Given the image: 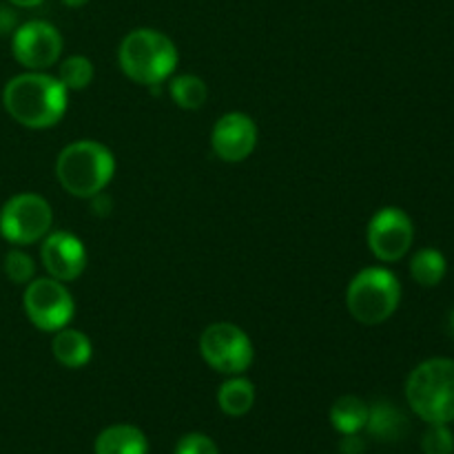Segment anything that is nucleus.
I'll return each mask as SVG.
<instances>
[{"label": "nucleus", "instance_id": "14", "mask_svg": "<svg viewBox=\"0 0 454 454\" xmlns=\"http://www.w3.org/2000/svg\"><path fill=\"white\" fill-rule=\"evenodd\" d=\"M53 357L60 366L65 368H84L89 362H91L93 346L91 340H89L84 333L75 331V328H60V331L53 335L51 341Z\"/></svg>", "mask_w": 454, "mask_h": 454}, {"label": "nucleus", "instance_id": "16", "mask_svg": "<svg viewBox=\"0 0 454 454\" xmlns=\"http://www.w3.org/2000/svg\"><path fill=\"white\" fill-rule=\"evenodd\" d=\"M255 403V386L242 375H233L217 390V406L229 417H244Z\"/></svg>", "mask_w": 454, "mask_h": 454}, {"label": "nucleus", "instance_id": "10", "mask_svg": "<svg viewBox=\"0 0 454 454\" xmlns=\"http://www.w3.org/2000/svg\"><path fill=\"white\" fill-rule=\"evenodd\" d=\"M12 53L27 71H44L60 60L62 35L51 22L29 20L13 31Z\"/></svg>", "mask_w": 454, "mask_h": 454}, {"label": "nucleus", "instance_id": "26", "mask_svg": "<svg viewBox=\"0 0 454 454\" xmlns=\"http://www.w3.org/2000/svg\"><path fill=\"white\" fill-rule=\"evenodd\" d=\"M13 27H16V16H13V12L0 7V34H7Z\"/></svg>", "mask_w": 454, "mask_h": 454}, {"label": "nucleus", "instance_id": "29", "mask_svg": "<svg viewBox=\"0 0 454 454\" xmlns=\"http://www.w3.org/2000/svg\"><path fill=\"white\" fill-rule=\"evenodd\" d=\"M450 326H452V333H454V313H452V317H450Z\"/></svg>", "mask_w": 454, "mask_h": 454}, {"label": "nucleus", "instance_id": "11", "mask_svg": "<svg viewBox=\"0 0 454 454\" xmlns=\"http://www.w3.org/2000/svg\"><path fill=\"white\" fill-rule=\"evenodd\" d=\"M40 260L49 278L69 284L75 282L87 269V248L74 233L49 231L40 247Z\"/></svg>", "mask_w": 454, "mask_h": 454}, {"label": "nucleus", "instance_id": "19", "mask_svg": "<svg viewBox=\"0 0 454 454\" xmlns=\"http://www.w3.org/2000/svg\"><path fill=\"white\" fill-rule=\"evenodd\" d=\"M411 275L421 286H437L446 275V257L437 248H421L412 257Z\"/></svg>", "mask_w": 454, "mask_h": 454}, {"label": "nucleus", "instance_id": "2", "mask_svg": "<svg viewBox=\"0 0 454 454\" xmlns=\"http://www.w3.org/2000/svg\"><path fill=\"white\" fill-rule=\"evenodd\" d=\"M177 47L167 34L155 29H133L118 49L120 69L129 80L145 87L167 82L177 67Z\"/></svg>", "mask_w": 454, "mask_h": 454}, {"label": "nucleus", "instance_id": "25", "mask_svg": "<svg viewBox=\"0 0 454 454\" xmlns=\"http://www.w3.org/2000/svg\"><path fill=\"white\" fill-rule=\"evenodd\" d=\"M91 207H93V213H96V215H109V213H111V198L105 193V191H102V193L93 195Z\"/></svg>", "mask_w": 454, "mask_h": 454}, {"label": "nucleus", "instance_id": "9", "mask_svg": "<svg viewBox=\"0 0 454 454\" xmlns=\"http://www.w3.org/2000/svg\"><path fill=\"white\" fill-rule=\"evenodd\" d=\"M368 248L380 262H399L412 247L415 226L406 211L386 207L372 215L368 224Z\"/></svg>", "mask_w": 454, "mask_h": 454}, {"label": "nucleus", "instance_id": "20", "mask_svg": "<svg viewBox=\"0 0 454 454\" xmlns=\"http://www.w3.org/2000/svg\"><path fill=\"white\" fill-rule=\"evenodd\" d=\"M56 78L67 91H82L93 82V62L84 56H69L60 62Z\"/></svg>", "mask_w": 454, "mask_h": 454}, {"label": "nucleus", "instance_id": "21", "mask_svg": "<svg viewBox=\"0 0 454 454\" xmlns=\"http://www.w3.org/2000/svg\"><path fill=\"white\" fill-rule=\"evenodd\" d=\"M35 264L31 260V255H27L25 251H18V248H12V251L4 255V275L9 278V282L13 284H29L34 279Z\"/></svg>", "mask_w": 454, "mask_h": 454}, {"label": "nucleus", "instance_id": "13", "mask_svg": "<svg viewBox=\"0 0 454 454\" xmlns=\"http://www.w3.org/2000/svg\"><path fill=\"white\" fill-rule=\"evenodd\" d=\"M96 454H149V442L137 426L115 424L102 430L93 443Z\"/></svg>", "mask_w": 454, "mask_h": 454}, {"label": "nucleus", "instance_id": "18", "mask_svg": "<svg viewBox=\"0 0 454 454\" xmlns=\"http://www.w3.org/2000/svg\"><path fill=\"white\" fill-rule=\"evenodd\" d=\"M168 93H171L173 102H176L180 109L198 111L202 109L204 102H207L208 87L200 75L182 74L171 78V82H168Z\"/></svg>", "mask_w": 454, "mask_h": 454}, {"label": "nucleus", "instance_id": "8", "mask_svg": "<svg viewBox=\"0 0 454 454\" xmlns=\"http://www.w3.org/2000/svg\"><path fill=\"white\" fill-rule=\"evenodd\" d=\"M22 306L38 331L58 333L74 319L75 304L65 282L53 278L31 279L25 288Z\"/></svg>", "mask_w": 454, "mask_h": 454}, {"label": "nucleus", "instance_id": "3", "mask_svg": "<svg viewBox=\"0 0 454 454\" xmlns=\"http://www.w3.org/2000/svg\"><path fill=\"white\" fill-rule=\"evenodd\" d=\"M115 158L102 142L78 140L67 145L56 160V177L74 198L91 200L114 180Z\"/></svg>", "mask_w": 454, "mask_h": 454}, {"label": "nucleus", "instance_id": "23", "mask_svg": "<svg viewBox=\"0 0 454 454\" xmlns=\"http://www.w3.org/2000/svg\"><path fill=\"white\" fill-rule=\"evenodd\" d=\"M173 454H220L215 442L202 433H191L177 442L176 452Z\"/></svg>", "mask_w": 454, "mask_h": 454}, {"label": "nucleus", "instance_id": "22", "mask_svg": "<svg viewBox=\"0 0 454 454\" xmlns=\"http://www.w3.org/2000/svg\"><path fill=\"white\" fill-rule=\"evenodd\" d=\"M421 450L424 454H452L454 434L448 424H430V428L421 437Z\"/></svg>", "mask_w": 454, "mask_h": 454}, {"label": "nucleus", "instance_id": "17", "mask_svg": "<svg viewBox=\"0 0 454 454\" xmlns=\"http://www.w3.org/2000/svg\"><path fill=\"white\" fill-rule=\"evenodd\" d=\"M368 403L355 395H344L331 408V424L337 433L355 434L366 428Z\"/></svg>", "mask_w": 454, "mask_h": 454}, {"label": "nucleus", "instance_id": "7", "mask_svg": "<svg viewBox=\"0 0 454 454\" xmlns=\"http://www.w3.org/2000/svg\"><path fill=\"white\" fill-rule=\"evenodd\" d=\"M200 355L213 371L233 377L251 368L255 350L251 337L242 328L229 322H217L204 328L200 337Z\"/></svg>", "mask_w": 454, "mask_h": 454}, {"label": "nucleus", "instance_id": "1", "mask_svg": "<svg viewBox=\"0 0 454 454\" xmlns=\"http://www.w3.org/2000/svg\"><path fill=\"white\" fill-rule=\"evenodd\" d=\"M69 91L56 75L44 71H27L7 82L3 105L18 124L27 129H49L62 120Z\"/></svg>", "mask_w": 454, "mask_h": 454}, {"label": "nucleus", "instance_id": "28", "mask_svg": "<svg viewBox=\"0 0 454 454\" xmlns=\"http://www.w3.org/2000/svg\"><path fill=\"white\" fill-rule=\"evenodd\" d=\"M60 3L67 4V7H71V9H78V7H84L89 0H60Z\"/></svg>", "mask_w": 454, "mask_h": 454}, {"label": "nucleus", "instance_id": "27", "mask_svg": "<svg viewBox=\"0 0 454 454\" xmlns=\"http://www.w3.org/2000/svg\"><path fill=\"white\" fill-rule=\"evenodd\" d=\"M9 3L16 4V7L29 9V7H38V4H43L44 0H9Z\"/></svg>", "mask_w": 454, "mask_h": 454}, {"label": "nucleus", "instance_id": "4", "mask_svg": "<svg viewBox=\"0 0 454 454\" xmlns=\"http://www.w3.org/2000/svg\"><path fill=\"white\" fill-rule=\"evenodd\" d=\"M406 399L426 424L454 421V362L434 357L419 364L406 381Z\"/></svg>", "mask_w": 454, "mask_h": 454}, {"label": "nucleus", "instance_id": "12", "mask_svg": "<svg viewBox=\"0 0 454 454\" xmlns=\"http://www.w3.org/2000/svg\"><path fill=\"white\" fill-rule=\"evenodd\" d=\"M211 146L224 162H244L257 146V124L251 115L231 111L215 122Z\"/></svg>", "mask_w": 454, "mask_h": 454}, {"label": "nucleus", "instance_id": "5", "mask_svg": "<svg viewBox=\"0 0 454 454\" xmlns=\"http://www.w3.org/2000/svg\"><path fill=\"white\" fill-rule=\"evenodd\" d=\"M402 301V284L384 266H368L350 279L346 309L357 322L377 326L395 315Z\"/></svg>", "mask_w": 454, "mask_h": 454}, {"label": "nucleus", "instance_id": "24", "mask_svg": "<svg viewBox=\"0 0 454 454\" xmlns=\"http://www.w3.org/2000/svg\"><path fill=\"white\" fill-rule=\"evenodd\" d=\"M340 452L341 454H364L366 452V442H364V437H359V433L341 434Z\"/></svg>", "mask_w": 454, "mask_h": 454}, {"label": "nucleus", "instance_id": "6", "mask_svg": "<svg viewBox=\"0 0 454 454\" xmlns=\"http://www.w3.org/2000/svg\"><path fill=\"white\" fill-rule=\"evenodd\" d=\"M51 224V204L38 193H18L0 208V235L16 247L43 242Z\"/></svg>", "mask_w": 454, "mask_h": 454}, {"label": "nucleus", "instance_id": "15", "mask_svg": "<svg viewBox=\"0 0 454 454\" xmlns=\"http://www.w3.org/2000/svg\"><path fill=\"white\" fill-rule=\"evenodd\" d=\"M368 433L380 442H399L408 433V419L390 402H377L368 406Z\"/></svg>", "mask_w": 454, "mask_h": 454}]
</instances>
